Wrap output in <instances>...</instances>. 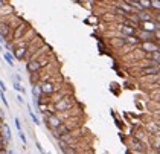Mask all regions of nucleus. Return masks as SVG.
Instances as JSON below:
<instances>
[{"instance_id": "1", "label": "nucleus", "mask_w": 160, "mask_h": 154, "mask_svg": "<svg viewBox=\"0 0 160 154\" xmlns=\"http://www.w3.org/2000/svg\"><path fill=\"white\" fill-rule=\"evenodd\" d=\"M72 105H73L72 98H61V99H58L57 104H55V111H67Z\"/></svg>"}, {"instance_id": "2", "label": "nucleus", "mask_w": 160, "mask_h": 154, "mask_svg": "<svg viewBox=\"0 0 160 154\" xmlns=\"http://www.w3.org/2000/svg\"><path fill=\"white\" fill-rule=\"evenodd\" d=\"M70 130H72V127L70 125H66V124H61L60 127H57V128H53V136L57 137V139H60L61 136H64V134H67V133H70Z\"/></svg>"}, {"instance_id": "3", "label": "nucleus", "mask_w": 160, "mask_h": 154, "mask_svg": "<svg viewBox=\"0 0 160 154\" xmlns=\"http://www.w3.org/2000/svg\"><path fill=\"white\" fill-rule=\"evenodd\" d=\"M140 28H142V31H149V32H157L159 31V23L156 22V23H152L151 20H147V22H142L140 24Z\"/></svg>"}, {"instance_id": "4", "label": "nucleus", "mask_w": 160, "mask_h": 154, "mask_svg": "<svg viewBox=\"0 0 160 154\" xmlns=\"http://www.w3.org/2000/svg\"><path fill=\"white\" fill-rule=\"evenodd\" d=\"M46 124L49 125V127H50V128H52V130H53V128H57V127H60V125H61L62 122H61V119L58 118V116H55V115L52 113V115H49V116L46 118Z\"/></svg>"}, {"instance_id": "5", "label": "nucleus", "mask_w": 160, "mask_h": 154, "mask_svg": "<svg viewBox=\"0 0 160 154\" xmlns=\"http://www.w3.org/2000/svg\"><path fill=\"white\" fill-rule=\"evenodd\" d=\"M28 72H31V73H34V72H38L41 67H43V63L41 61H38V59H31L29 63H28Z\"/></svg>"}, {"instance_id": "6", "label": "nucleus", "mask_w": 160, "mask_h": 154, "mask_svg": "<svg viewBox=\"0 0 160 154\" xmlns=\"http://www.w3.org/2000/svg\"><path fill=\"white\" fill-rule=\"evenodd\" d=\"M40 89H41V93H44V95H52L57 90L55 84H52V83H43L40 85Z\"/></svg>"}, {"instance_id": "7", "label": "nucleus", "mask_w": 160, "mask_h": 154, "mask_svg": "<svg viewBox=\"0 0 160 154\" xmlns=\"http://www.w3.org/2000/svg\"><path fill=\"white\" fill-rule=\"evenodd\" d=\"M142 49L145 50V52H159V44H156L154 41H143V44H142Z\"/></svg>"}, {"instance_id": "8", "label": "nucleus", "mask_w": 160, "mask_h": 154, "mask_svg": "<svg viewBox=\"0 0 160 154\" xmlns=\"http://www.w3.org/2000/svg\"><path fill=\"white\" fill-rule=\"evenodd\" d=\"M0 34L3 38H8V37L12 34V29H11V26L8 23H0Z\"/></svg>"}, {"instance_id": "9", "label": "nucleus", "mask_w": 160, "mask_h": 154, "mask_svg": "<svg viewBox=\"0 0 160 154\" xmlns=\"http://www.w3.org/2000/svg\"><path fill=\"white\" fill-rule=\"evenodd\" d=\"M123 43H125V44H139V43H140V37H137V35H125L123 37Z\"/></svg>"}, {"instance_id": "10", "label": "nucleus", "mask_w": 160, "mask_h": 154, "mask_svg": "<svg viewBox=\"0 0 160 154\" xmlns=\"http://www.w3.org/2000/svg\"><path fill=\"white\" fill-rule=\"evenodd\" d=\"M121 31H122L125 35H136V26L134 24H122V28H121Z\"/></svg>"}, {"instance_id": "11", "label": "nucleus", "mask_w": 160, "mask_h": 154, "mask_svg": "<svg viewBox=\"0 0 160 154\" xmlns=\"http://www.w3.org/2000/svg\"><path fill=\"white\" fill-rule=\"evenodd\" d=\"M140 72L142 75H159V66L152 64V67H143Z\"/></svg>"}, {"instance_id": "12", "label": "nucleus", "mask_w": 160, "mask_h": 154, "mask_svg": "<svg viewBox=\"0 0 160 154\" xmlns=\"http://www.w3.org/2000/svg\"><path fill=\"white\" fill-rule=\"evenodd\" d=\"M26 29H28V28H26V24H18V26H17V29H15V32H14V40H18L20 37L25 34Z\"/></svg>"}, {"instance_id": "13", "label": "nucleus", "mask_w": 160, "mask_h": 154, "mask_svg": "<svg viewBox=\"0 0 160 154\" xmlns=\"http://www.w3.org/2000/svg\"><path fill=\"white\" fill-rule=\"evenodd\" d=\"M131 145H133V146L136 148V151H140V153H142V151H145V145L140 142V141H139L137 137L131 139Z\"/></svg>"}, {"instance_id": "14", "label": "nucleus", "mask_w": 160, "mask_h": 154, "mask_svg": "<svg viewBox=\"0 0 160 154\" xmlns=\"http://www.w3.org/2000/svg\"><path fill=\"white\" fill-rule=\"evenodd\" d=\"M26 52H28V49L26 48H17L15 49V57L18 59H23L26 57Z\"/></svg>"}, {"instance_id": "15", "label": "nucleus", "mask_w": 160, "mask_h": 154, "mask_svg": "<svg viewBox=\"0 0 160 154\" xmlns=\"http://www.w3.org/2000/svg\"><path fill=\"white\" fill-rule=\"evenodd\" d=\"M137 2H139V5L142 6V9L151 8V0H137Z\"/></svg>"}, {"instance_id": "16", "label": "nucleus", "mask_w": 160, "mask_h": 154, "mask_svg": "<svg viewBox=\"0 0 160 154\" xmlns=\"http://www.w3.org/2000/svg\"><path fill=\"white\" fill-rule=\"evenodd\" d=\"M32 95L37 96V99L41 96V89H40V85H34V87H32Z\"/></svg>"}, {"instance_id": "17", "label": "nucleus", "mask_w": 160, "mask_h": 154, "mask_svg": "<svg viewBox=\"0 0 160 154\" xmlns=\"http://www.w3.org/2000/svg\"><path fill=\"white\" fill-rule=\"evenodd\" d=\"M151 59H152V63H156V64H159V63H160L159 52H151Z\"/></svg>"}, {"instance_id": "18", "label": "nucleus", "mask_w": 160, "mask_h": 154, "mask_svg": "<svg viewBox=\"0 0 160 154\" xmlns=\"http://www.w3.org/2000/svg\"><path fill=\"white\" fill-rule=\"evenodd\" d=\"M5 59L8 61V64H9V66H14V58H12V55H11V54H5Z\"/></svg>"}, {"instance_id": "19", "label": "nucleus", "mask_w": 160, "mask_h": 154, "mask_svg": "<svg viewBox=\"0 0 160 154\" xmlns=\"http://www.w3.org/2000/svg\"><path fill=\"white\" fill-rule=\"evenodd\" d=\"M14 89H15V90H17V92H20V90H22V92H23V89H22V87H20V81H15V84H14Z\"/></svg>"}, {"instance_id": "20", "label": "nucleus", "mask_w": 160, "mask_h": 154, "mask_svg": "<svg viewBox=\"0 0 160 154\" xmlns=\"http://www.w3.org/2000/svg\"><path fill=\"white\" fill-rule=\"evenodd\" d=\"M18 136H20V139L23 141V143H26V136L23 134V131H22V130H18Z\"/></svg>"}, {"instance_id": "21", "label": "nucleus", "mask_w": 160, "mask_h": 154, "mask_svg": "<svg viewBox=\"0 0 160 154\" xmlns=\"http://www.w3.org/2000/svg\"><path fill=\"white\" fill-rule=\"evenodd\" d=\"M0 99H2V102H3V104H5V105H6V107L9 105V104H8V101H6V99H5V95H3V92H2V93H0Z\"/></svg>"}, {"instance_id": "22", "label": "nucleus", "mask_w": 160, "mask_h": 154, "mask_svg": "<svg viewBox=\"0 0 160 154\" xmlns=\"http://www.w3.org/2000/svg\"><path fill=\"white\" fill-rule=\"evenodd\" d=\"M29 111H31V110H29ZM31 118L34 119V122H35V124H40V119H38L37 116H35V115H34V113H32V111H31Z\"/></svg>"}, {"instance_id": "23", "label": "nucleus", "mask_w": 160, "mask_h": 154, "mask_svg": "<svg viewBox=\"0 0 160 154\" xmlns=\"http://www.w3.org/2000/svg\"><path fill=\"white\" fill-rule=\"evenodd\" d=\"M0 90H2V92H5V90H6V87H5L3 81H0Z\"/></svg>"}, {"instance_id": "24", "label": "nucleus", "mask_w": 160, "mask_h": 154, "mask_svg": "<svg viewBox=\"0 0 160 154\" xmlns=\"http://www.w3.org/2000/svg\"><path fill=\"white\" fill-rule=\"evenodd\" d=\"M15 127H17V130H20V121L18 119H15Z\"/></svg>"}, {"instance_id": "25", "label": "nucleus", "mask_w": 160, "mask_h": 154, "mask_svg": "<svg viewBox=\"0 0 160 154\" xmlns=\"http://www.w3.org/2000/svg\"><path fill=\"white\" fill-rule=\"evenodd\" d=\"M3 6H6V0H0V8H3Z\"/></svg>"}, {"instance_id": "26", "label": "nucleus", "mask_w": 160, "mask_h": 154, "mask_svg": "<svg viewBox=\"0 0 160 154\" xmlns=\"http://www.w3.org/2000/svg\"><path fill=\"white\" fill-rule=\"evenodd\" d=\"M3 40H5V38H3V37H2V34H0V41H3Z\"/></svg>"}, {"instance_id": "27", "label": "nucleus", "mask_w": 160, "mask_h": 154, "mask_svg": "<svg viewBox=\"0 0 160 154\" xmlns=\"http://www.w3.org/2000/svg\"><path fill=\"white\" fill-rule=\"evenodd\" d=\"M0 50H2V46H0Z\"/></svg>"}, {"instance_id": "28", "label": "nucleus", "mask_w": 160, "mask_h": 154, "mask_svg": "<svg viewBox=\"0 0 160 154\" xmlns=\"http://www.w3.org/2000/svg\"><path fill=\"white\" fill-rule=\"evenodd\" d=\"M0 134H2V133H0Z\"/></svg>"}]
</instances>
